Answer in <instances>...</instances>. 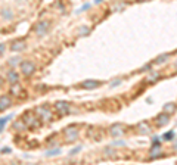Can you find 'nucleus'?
I'll return each mask as SVG.
<instances>
[{
  "mask_svg": "<svg viewBox=\"0 0 177 165\" xmlns=\"http://www.w3.org/2000/svg\"><path fill=\"white\" fill-rule=\"evenodd\" d=\"M5 43H2V44H0V53H2V56H3V55H5Z\"/></svg>",
  "mask_w": 177,
  "mask_h": 165,
  "instance_id": "32",
  "label": "nucleus"
},
{
  "mask_svg": "<svg viewBox=\"0 0 177 165\" xmlns=\"http://www.w3.org/2000/svg\"><path fill=\"white\" fill-rule=\"evenodd\" d=\"M104 152H105V155H106V156H115V153H114L115 150H114V149L111 150V148H106Z\"/></svg>",
  "mask_w": 177,
  "mask_h": 165,
  "instance_id": "27",
  "label": "nucleus"
},
{
  "mask_svg": "<svg viewBox=\"0 0 177 165\" xmlns=\"http://www.w3.org/2000/svg\"><path fill=\"white\" fill-rule=\"evenodd\" d=\"M59 153H61V149H53V150H49L46 153V156H56Z\"/></svg>",
  "mask_w": 177,
  "mask_h": 165,
  "instance_id": "24",
  "label": "nucleus"
},
{
  "mask_svg": "<svg viewBox=\"0 0 177 165\" xmlns=\"http://www.w3.org/2000/svg\"><path fill=\"white\" fill-rule=\"evenodd\" d=\"M162 139L165 140V142H171V140H174V131H167L164 136H162Z\"/></svg>",
  "mask_w": 177,
  "mask_h": 165,
  "instance_id": "21",
  "label": "nucleus"
},
{
  "mask_svg": "<svg viewBox=\"0 0 177 165\" xmlns=\"http://www.w3.org/2000/svg\"><path fill=\"white\" fill-rule=\"evenodd\" d=\"M2 152H3V153H9V152H11V148H3Z\"/></svg>",
  "mask_w": 177,
  "mask_h": 165,
  "instance_id": "35",
  "label": "nucleus"
},
{
  "mask_svg": "<svg viewBox=\"0 0 177 165\" xmlns=\"http://www.w3.org/2000/svg\"><path fill=\"white\" fill-rule=\"evenodd\" d=\"M139 2H146V0H139Z\"/></svg>",
  "mask_w": 177,
  "mask_h": 165,
  "instance_id": "38",
  "label": "nucleus"
},
{
  "mask_svg": "<svg viewBox=\"0 0 177 165\" xmlns=\"http://www.w3.org/2000/svg\"><path fill=\"white\" fill-rule=\"evenodd\" d=\"M11 93H12V94H15V96H18V94L21 93V87L18 86V82H16V84H12V87H11Z\"/></svg>",
  "mask_w": 177,
  "mask_h": 165,
  "instance_id": "22",
  "label": "nucleus"
},
{
  "mask_svg": "<svg viewBox=\"0 0 177 165\" xmlns=\"http://www.w3.org/2000/svg\"><path fill=\"white\" fill-rule=\"evenodd\" d=\"M65 137H67L68 142H74V140H77L78 130L75 128V127H68V128H65Z\"/></svg>",
  "mask_w": 177,
  "mask_h": 165,
  "instance_id": "6",
  "label": "nucleus"
},
{
  "mask_svg": "<svg viewBox=\"0 0 177 165\" xmlns=\"http://www.w3.org/2000/svg\"><path fill=\"white\" fill-rule=\"evenodd\" d=\"M109 133H111V136H112V137L123 136V134H124V125H123V124H120V122L114 124V125H111Z\"/></svg>",
  "mask_w": 177,
  "mask_h": 165,
  "instance_id": "5",
  "label": "nucleus"
},
{
  "mask_svg": "<svg viewBox=\"0 0 177 165\" xmlns=\"http://www.w3.org/2000/svg\"><path fill=\"white\" fill-rule=\"evenodd\" d=\"M174 68H176V69H177V61H176V63H174Z\"/></svg>",
  "mask_w": 177,
  "mask_h": 165,
  "instance_id": "37",
  "label": "nucleus"
},
{
  "mask_svg": "<svg viewBox=\"0 0 177 165\" xmlns=\"http://www.w3.org/2000/svg\"><path fill=\"white\" fill-rule=\"evenodd\" d=\"M173 150H174V152H177V139L173 142Z\"/></svg>",
  "mask_w": 177,
  "mask_h": 165,
  "instance_id": "34",
  "label": "nucleus"
},
{
  "mask_svg": "<svg viewBox=\"0 0 177 165\" xmlns=\"http://www.w3.org/2000/svg\"><path fill=\"white\" fill-rule=\"evenodd\" d=\"M11 49L13 52H19V50H24L25 49V43L22 40H19V41H13L12 43V46H11Z\"/></svg>",
  "mask_w": 177,
  "mask_h": 165,
  "instance_id": "14",
  "label": "nucleus"
},
{
  "mask_svg": "<svg viewBox=\"0 0 177 165\" xmlns=\"http://www.w3.org/2000/svg\"><path fill=\"white\" fill-rule=\"evenodd\" d=\"M11 103H12L11 98H8V96L3 94V96L0 98V109H2V111H5L6 108H9V106H11Z\"/></svg>",
  "mask_w": 177,
  "mask_h": 165,
  "instance_id": "13",
  "label": "nucleus"
},
{
  "mask_svg": "<svg viewBox=\"0 0 177 165\" xmlns=\"http://www.w3.org/2000/svg\"><path fill=\"white\" fill-rule=\"evenodd\" d=\"M123 8H125V3H118V5H112V10H120V9H123Z\"/></svg>",
  "mask_w": 177,
  "mask_h": 165,
  "instance_id": "26",
  "label": "nucleus"
},
{
  "mask_svg": "<svg viewBox=\"0 0 177 165\" xmlns=\"http://www.w3.org/2000/svg\"><path fill=\"white\" fill-rule=\"evenodd\" d=\"M176 111H177L176 103H165V105H164V112H167V113H174Z\"/></svg>",
  "mask_w": 177,
  "mask_h": 165,
  "instance_id": "16",
  "label": "nucleus"
},
{
  "mask_svg": "<svg viewBox=\"0 0 177 165\" xmlns=\"http://www.w3.org/2000/svg\"><path fill=\"white\" fill-rule=\"evenodd\" d=\"M168 121H170V113H167V112H162L161 115H158L156 119H155V122H156L158 127H164V125H167Z\"/></svg>",
  "mask_w": 177,
  "mask_h": 165,
  "instance_id": "7",
  "label": "nucleus"
},
{
  "mask_svg": "<svg viewBox=\"0 0 177 165\" xmlns=\"http://www.w3.org/2000/svg\"><path fill=\"white\" fill-rule=\"evenodd\" d=\"M158 77H159L158 74H152V75H151V77H149V78H148L146 81H149V82H155V80H156V78H158Z\"/></svg>",
  "mask_w": 177,
  "mask_h": 165,
  "instance_id": "28",
  "label": "nucleus"
},
{
  "mask_svg": "<svg viewBox=\"0 0 177 165\" xmlns=\"http://www.w3.org/2000/svg\"><path fill=\"white\" fill-rule=\"evenodd\" d=\"M19 69H21V72L24 74V75L30 77L33 72H34L36 67H34V63H33V62H30V61H22V63L19 65Z\"/></svg>",
  "mask_w": 177,
  "mask_h": 165,
  "instance_id": "3",
  "label": "nucleus"
},
{
  "mask_svg": "<svg viewBox=\"0 0 177 165\" xmlns=\"http://www.w3.org/2000/svg\"><path fill=\"white\" fill-rule=\"evenodd\" d=\"M137 133L139 134H149L151 133V128H149V124L142 121V122L137 124Z\"/></svg>",
  "mask_w": 177,
  "mask_h": 165,
  "instance_id": "11",
  "label": "nucleus"
},
{
  "mask_svg": "<svg viewBox=\"0 0 177 165\" xmlns=\"http://www.w3.org/2000/svg\"><path fill=\"white\" fill-rule=\"evenodd\" d=\"M151 67H152V65H151V63H148V65H145V67H143V68H142V69H140V71H151Z\"/></svg>",
  "mask_w": 177,
  "mask_h": 165,
  "instance_id": "31",
  "label": "nucleus"
},
{
  "mask_svg": "<svg viewBox=\"0 0 177 165\" xmlns=\"http://www.w3.org/2000/svg\"><path fill=\"white\" fill-rule=\"evenodd\" d=\"M2 18L5 21H12L13 19V13L11 9H2Z\"/></svg>",
  "mask_w": 177,
  "mask_h": 165,
  "instance_id": "15",
  "label": "nucleus"
},
{
  "mask_svg": "<svg viewBox=\"0 0 177 165\" xmlns=\"http://www.w3.org/2000/svg\"><path fill=\"white\" fill-rule=\"evenodd\" d=\"M49 27H50V22H49V21H40V22H37V25L34 27V32H36L38 37L46 36Z\"/></svg>",
  "mask_w": 177,
  "mask_h": 165,
  "instance_id": "1",
  "label": "nucleus"
},
{
  "mask_svg": "<svg viewBox=\"0 0 177 165\" xmlns=\"http://www.w3.org/2000/svg\"><path fill=\"white\" fill-rule=\"evenodd\" d=\"M90 3H84L83 6H81V8H80V9H77V13H81V12H84V10H87V9H90Z\"/></svg>",
  "mask_w": 177,
  "mask_h": 165,
  "instance_id": "25",
  "label": "nucleus"
},
{
  "mask_svg": "<svg viewBox=\"0 0 177 165\" xmlns=\"http://www.w3.org/2000/svg\"><path fill=\"white\" fill-rule=\"evenodd\" d=\"M12 117L13 115H8V117H3V118L0 119V131H5V124L9 121V119H12Z\"/></svg>",
  "mask_w": 177,
  "mask_h": 165,
  "instance_id": "19",
  "label": "nucleus"
},
{
  "mask_svg": "<svg viewBox=\"0 0 177 165\" xmlns=\"http://www.w3.org/2000/svg\"><path fill=\"white\" fill-rule=\"evenodd\" d=\"M6 80L9 81V84H16L19 81V75H18V72L15 69H9L8 74H6Z\"/></svg>",
  "mask_w": 177,
  "mask_h": 165,
  "instance_id": "9",
  "label": "nucleus"
},
{
  "mask_svg": "<svg viewBox=\"0 0 177 165\" xmlns=\"http://www.w3.org/2000/svg\"><path fill=\"white\" fill-rule=\"evenodd\" d=\"M8 63H9L11 67H16L18 63L21 65V63H22V61H21V58L18 56V58H12V59H9V61H8Z\"/></svg>",
  "mask_w": 177,
  "mask_h": 165,
  "instance_id": "20",
  "label": "nucleus"
},
{
  "mask_svg": "<svg viewBox=\"0 0 177 165\" xmlns=\"http://www.w3.org/2000/svg\"><path fill=\"white\" fill-rule=\"evenodd\" d=\"M99 86H100V81H98V80H86V81L81 82V87H83V88H88V90L99 87Z\"/></svg>",
  "mask_w": 177,
  "mask_h": 165,
  "instance_id": "10",
  "label": "nucleus"
},
{
  "mask_svg": "<svg viewBox=\"0 0 177 165\" xmlns=\"http://www.w3.org/2000/svg\"><path fill=\"white\" fill-rule=\"evenodd\" d=\"M22 119L25 121V124L30 127V128H34V127H37L38 125V115H33V113H30V112H27L24 117H22Z\"/></svg>",
  "mask_w": 177,
  "mask_h": 165,
  "instance_id": "4",
  "label": "nucleus"
},
{
  "mask_svg": "<svg viewBox=\"0 0 177 165\" xmlns=\"http://www.w3.org/2000/svg\"><path fill=\"white\" fill-rule=\"evenodd\" d=\"M170 59V53H164V55H161V56H158L154 61V63H156V65H161V63H164V62H167Z\"/></svg>",
  "mask_w": 177,
  "mask_h": 165,
  "instance_id": "17",
  "label": "nucleus"
},
{
  "mask_svg": "<svg viewBox=\"0 0 177 165\" xmlns=\"http://www.w3.org/2000/svg\"><path fill=\"white\" fill-rule=\"evenodd\" d=\"M158 156H161V146L158 143H154V146H152V149H151V153H149V158L155 159Z\"/></svg>",
  "mask_w": 177,
  "mask_h": 165,
  "instance_id": "12",
  "label": "nucleus"
},
{
  "mask_svg": "<svg viewBox=\"0 0 177 165\" xmlns=\"http://www.w3.org/2000/svg\"><path fill=\"white\" fill-rule=\"evenodd\" d=\"M36 112L38 115V118L43 119V121H50L52 119V112L47 106H38V108H36Z\"/></svg>",
  "mask_w": 177,
  "mask_h": 165,
  "instance_id": "2",
  "label": "nucleus"
},
{
  "mask_svg": "<svg viewBox=\"0 0 177 165\" xmlns=\"http://www.w3.org/2000/svg\"><path fill=\"white\" fill-rule=\"evenodd\" d=\"M80 149H81V146H77L75 149H73V150H71V155H75V153H77V152H78V150H80Z\"/></svg>",
  "mask_w": 177,
  "mask_h": 165,
  "instance_id": "33",
  "label": "nucleus"
},
{
  "mask_svg": "<svg viewBox=\"0 0 177 165\" xmlns=\"http://www.w3.org/2000/svg\"><path fill=\"white\" fill-rule=\"evenodd\" d=\"M100 2H102V0H94V3H100Z\"/></svg>",
  "mask_w": 177,
  "mask_h": 165,
  "instance_id": "36",
  "label": "nucleus"
},
{
  "mask_svg": "<svg viewBox=\"0 0 177 165\" xmlns=\"http://www.w3.org/2000/svg\"><path fill=\"white\" fill-rule=\"evenodd\" d=\"M13 128L15 130H24V128H28V125L25 124V121L24 119H21L19 122L16 121V122H13Z\"/></svg>",
  "mask_w": 177,
  "mask_h": 165,
  "instance_id": "18",
  "label": "nucleus"
},
{
  "mask_svg": "<svg viewBox=\"0 0 177 165\" xmlns=\"http://www.w3.org/2000/svg\"><path fill=\"white\" fill-rule=\"evenodd\" d=\"M77 32L80 36H87L88 32H90V28H88V27H80Z\"/></svg>",
  "mask_w": 177,
  "mask_h": 165,
  "instance_id": "23",
  "label": "nucleus"
},
{
  "mask_svg": "<svg viewBox=\"0 0 177 165\" xmlns=\"http://www.w3.org/2000/svg\"><path fill=\"white\" fill-rule=\"evenodd\" d=\"M124 144H125L124 140H118V142H112L111 146H124Z\"/></svg>",
  "mask_w": 177,
  "mask_h": 165,
  "instance_id": "29",
  "label": "nucleus"
},
{
  "mask_svg": "<svg viewBox=\"0 0 177 165\" xmlns=\"http://www.w3.org/2000/svg\"><path fill=\"white\" fill-rule=\"evenodd\" d=\"M55 109H56V112L59 115H65L69 111V105L67 102H56L55 103Z\"/></svg>",
  "mask_w": 177,
  "mask_h": 165,
  "instance_id": "8",
  "label": "nucleus"
},
{
  "mask_svg": "<svg viewBox=\"0 0 177 165\" xmlns=\"http://www.w3.org/2000/svg\"><path fill=\"white\" fill-rule=\"evenodd\" d=\"M120 84H121V80L120 78H117V80H114V82H111L109 86L111 87H117V86H120Z\"/></svg>",
  "mask_w": 177,
  "mask_h": 165,
  "instance_id": "30",
  "label": "nucleus"
}]
</instances>
